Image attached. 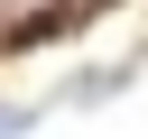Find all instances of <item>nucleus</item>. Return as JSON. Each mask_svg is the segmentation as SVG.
Masks as SVG:
<instances>
[{
  "instance_id": "obj_1",
  "label": "nucleus",
  "mask_w": 148,
  "mask_h": 139,
  "mask_svg": "<svg viewBox=\"0 0 148 139\" xmlns=\"http://www.w3.org/2000/svg\"><path fill=\"white\" fill-rule=\"evenodd\" d=\"M120 83H130V65H83V74H65V102H74V111H102Z\"/></svg>"
},
{
  "instance_id": "obj_2",
  "label": "nucleus",
  "mask_w": 148,
  "mask_h": 139,
  "mask_svg": "<svg viewBox=\"0 0 148 139\" xmlns=\"http://www.w3.org/2000/svg\"><path fill=\"white\" fill-rule=\"evenodd\" d=\"M28 130H37V111H18V102H9V111H0V139H28Z\"/></svg>"
}]
</instances>
